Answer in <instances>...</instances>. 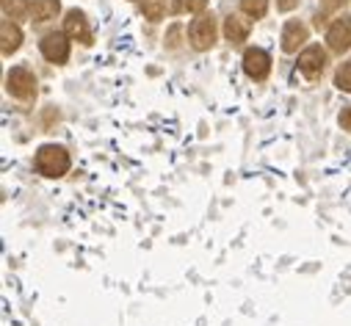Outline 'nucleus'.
I'll return each instance as SVG.
<instances>
[{
	"label": "nucleus",
	"mask_w": 351,
	"mask_h": 326,
	"mask_svg": "<svg viewBox=\"0 0 351 326\" xmlns=\"http://www.w3.org/2000/svg\"><path fill=\"white\" fill-rule=\"evenodd\" d=\"M36 169L45 177H64L69 172V152L58 144H45L36 152Z\"/></svg>",
	"instance_id": "1"
},
{
	"label": "nucleus",
	"mask_w": 351,
	"mask_h": 326,
	"mask_svg": "<svg viewBox=\"0 0 351 326\" xmlns=\"http://www.w3.org/2000/svg\"><path fill=\"white\" fill-rule=\"evenodd\" d=\"M6 89L20 97V100H31L36 95V77L25 69V66H14L9 75H6Z\"/></svg>",
	"instance_id": "2"
},
{
	"label": "nucleus",
	"mask_w": 351,
	"mask_h": 326,
	"mask_svg": "<svg viewBox=\"0 0 351 326\" xmlns=\"http://www.w3.org/2000/svg\"><path fill=\"white\" fill-rule=\"evenodd\" d=\"M189 36H191V45L197 50H210L213 42H216V23L213 17H197L189 28Z\"/></svg>",
	"instance_id": "3"
},
{
	"label": "nucleus",
	"mask_w": 351,
	"mask_h": 326,
	"mask_svg": "<svg viewBox=\"0 0 351 326\" xmlns=\"http://www.w3.org/2000/svg\"><path fill=\"white\" fill-rule=\"evenodd\" d=\"M243 72L254 80H263L269 72H271V58L266 50H260V47H249L243 53Z\"/></svg>",
	"instance_id": "4"
},
{
	"label": "nucleus",
	"mask_w": 351,
	"mask_h": 326,
	"mask_svg": "<svg viewBox=\"0 0 351 326\" xmlns=\"http://www.w3.org/2000/svg\"><path fill=\"white\" fill-rule=\"evenodd\" d=\"M324 66H326V53H324L318 45H310V47L302 50V55H299V69L304 72V77H310V80L321 77Z\"/></svg>",
	"instance_id": "5"
},
{
	"label": "nucleus",
	"mask_w": 351,
	"mask_h": 326,
	"mask_svg": "<svg viewBox=\"0 0 351 326\" xmlns=\"http://www.w3.org/2000/svg\"><path fill=\"white\" fill-rule=\"evenodd\" d=\"M42 53L47 61L53 64H64L69 58V42H66V34H47L42 39Z\"/></svg>",
	"instance_id": "6"
},
{
	"label": "nucleus",
	"mask_w": 351,
	"mask_h": 326,
	"mask_svg": "<svg viewBox=\"0 0 351 326\" xmlns=\"http://www.w3.org/2000/svg\"><path fill=\"white\" fill-rule=\"evenodd\" d=\"M326 42L335 53H346L351 47V20L348 17H340L332 23V28L326 31Z\"/></svg>",
	"instance_id": "7"
},
{
	"label": "nucleus",
	"mask_w": 351,
	"mask_h": 326,
	"mask_svg": "<svg viewBox=\"0 0 351 326\" xmlns=\"http://www.w3.org/2000/svg\"><path fill=\"white\" fill-rule=\"evenodd\" d=\"M64 34H66L69 39L83 42V45H89V42H92L89 25H86V17H83V12H77V9H72V12L66 14V20H64Z\"/></svg>",
	"instance_id": "8"
},
{
	"label": "nucleus",
	"mask_w": 351,
	"mask_h": 326,
	"mask_svg": "<svg viewBox=\"0 0 351 326\" xmlns=\"http://www.w3.org/2000/svg\"><path fill=\"white\" fill-rule=\"evenodd\" d=\"M304 39H307V28H304L302 23L291 20V23L282 28V50H285V53H296Z\"/></svg>",
	"instance_id": "9"
},
{
	"label": "nucleus",
	"mask_w": 351,
	"mask_h": 326,
	"mask_svg": "<svg viewBox=\"0 0 351 326\" xmlns=\"http://www.w3.org/2000/svg\"><path fill=\"white\" fill-rule=\"evenodd\" d=\"M0 36H3V42H0V50H3V55H12L23 45V31L17 25H12L9 20H3V25H0Z\"/></svg>",
	"instance_id": "10"
},
{
	"label": "nucleus",
	"mask_w": 351,
	"mask_h": 326,
	"mask_svg": "<svg viewBox=\"0 0 351 326\" xmlns=\"http://www.w3.org/2000/svg\"><path fill=\"white\" fill-rule=\"evenodd\" d=\"M224 36L232 42V45H241L246 36H249V23L243 17H227L224 20Z\"/></svg>",
	"instance_id": "11"
},
{
	"label": "nucleus",
	"mask_w": 351,
	"mask_h": 326,
	"mask_svg": "<svg viewBox=\"0 0 351 326\" xmlns=\"http://www.w3.org/2000/svg\"><path fill=\"white\" fill-rule=\"evenodd\" d=\"M58 9H61L58 0H34V3H31V14H34V20H39V23L56 17Z\"/></svg>",
	"instance_id": "12"
},
{
	"label": "nucleus",
	"mask_w": 351,
	"mask_h": 326,
	"mask_svg": "<svg viewBox=\"0 0 351 326\" xmlns=\"http://www.w3.org/2000/svg\"><path fill=\"white\" fill-rule=\"evenodd\" d=\"M0 6H3L6 17H25L28 9H31L28 0H0Z\"/></svg>",
	"instance_id": "13"
},
{
	"label": "nucleus",
	"mask_w": 351,
	"mask_h": 326,
	"mask_svg": "<svg viewBox=\"0 0 351 326\" xmlns=\"http://www.w3.org/2000/svg\"><path fill=\"white\" fill-rule=\"evenodd\" d=\"M241 9L249 14V17H263L269 12V0H241Z\"/></svg>",
	"instance_id": "14"
},
{
	"label": "nucleus",
	"mask_w": 351,
	"mask_h": 326,
	"mask_svg": "<svg viewBox=\"0 0 351 326\" xmlns=\"http://www.w3.org/2000/svg\"><path fill=\"white\" fill-rule=\"evenodd\" d=\"M335 84H337V89H343V92L351 95V61L343 64V66L335 72Z\"/></svg>",
	"instance_id": "15"
},
{
	"label": "nucleus",
	"mask_w": 351,
	"mask_h": 326,
	"mask_svg": "<svg viewBox=\"0 0 351 326\" xmlns=\"http://www.w3.org/2000/svg\"><path fill=\"white\" fill-rule=\"evenodd\" d=\"M144 17H149V20H160L163 17V3L160 0H147L144 3Z\"/></svg>",
	"instance_id": "16"
},
{
	"label": "nucleus",
	"mask_w": 351,
	"mask_h": 326,
	"mask_svg": "<svg viewBox=\"0 0 351 326\" xmlns=\"http://www.w3.org/2000/svg\"><path fill=\"white\" fill-rule=\"evenodd\" d=\"M208 6V0H183V12H191V14H202Z\"/></svg>",
	"instance_id": "17"
},
{
	"label": "nucleus",
	"mask_w": 351,
	"mask_h": 326,
	"mask_svg": "<svg viewBox=\"0 0 351 326\" xmlns=\"http://www.w3.org/2000/svg\"><path fill=\"white\" fill-rule=\"evenodd\" d=\"M343 3H346V0H321V12H324V14H329V12H337Z\"/></svg>",
	"instance_id": "18"
},
{
	"label": "nucleus",
	"mask_w": 351,
	"mask_h": 326,
	"mask_svg": "<svg viewBox=\"0 0 351 326\" xmlns=\"http://www.w3.org/2000/svg\"><path fill=\"white\" fill-rule=\"evenodd\" d=\"M293 6H299V0H277V9H282V12H291Z\"/></svg>",
	"instance_id": "19"
},
{
	"label": "nucleus",
	"mask_w": 351,
	"mask_h": 326,
	"mask_svg": "<svg viewBox=\"0 0 351 326\" xmlns=\"http://www.w3.org/2000/svg\"><path fill=\"white\" fill-rule=\"evenodd\" d=\"M340 125H343V127H348V130H351V105H348V108H346V111H343V114H340Z\"/></svg>",
	"instance_id": "20"
}]
</instances>
